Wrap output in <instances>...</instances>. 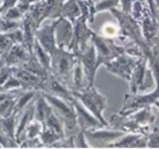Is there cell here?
I'll return each instance as SVG.
<instances>
[{
    "mask_svg": "<svg viewBox=\"0 0 159 149\" xmlns=\"http://www.w3.org/2000/svg\"><path fill=\"white\" fill-rule=\"evenodd\" d=\"M79 58L74 52L68 49L56 48L51 55L50 74L62 81L70 88L71 74Z\"/></svg>",
    "mask_w": 159,
    "mask_h": 149,
    "instance_id": "1",
    "label": "cell"
},
{
    "mask_svg": "<svg viewBox=\"0 0 159 149\" xmlns=\"http://www.w3.org/2000/svg\"><path fill=\"white\" fill-rule=\"evenodd\" d=\"M42 95L48 101L52 110L55 111V113L61 120L64 127V135L69 132L72 133L71 135L76 133V129H79V125H77L76 114H75L73 103L64 100V99L60 98L58 96H55V95L48 94V93L42 92Z\"/></svg>",
    "mask_w": 159,
    "mask_h": 149,
    "instance_id": "2",
    "label": "cell"
},
{
    "mask_svg": "<svg viewBox=\"0 0 159 149\" xmlns=\"http://www.w3.org/2000/svg\"><path fill=\"white\" fill-rule=\"evenodd\" d=\"M72 95L79 99L83 106L91 111L105 126L108 125V122L104 118V112L107 109V98L96 89L95 85L89 86L81 92H72Z\"/></svg>",
    "mask_w": 159,
    "mask_h": 149,
    "instance_id": "3",
    "label": "cell"
},
{
    "mask_svg": "<svg viewBox=\"0 0 159 149\" xmlns=\"http://www.w3.org/2000/svg\"><path fill=\"white\" fill-rule=\"evenodd\" d=\"M92 42L96 49V64L98 68L125 52V47L118 46L115 39L104 37L95 33L92 36Z\"/></svg>",
    "mask_w": 159,
    "mask_h": 149,
    "instance_id": "4",
    "label": "cell"
},
{
    "mask_svg": "<svg viewBox=\"0 0 159 149\" xmlns=\"http://www.w3.org/2000/svg\"><path fill=\"white\" fill-rule=\"evenodd\" d=\"M139 59H142V58L133 57L129 53L123 52L113 60L105 63L104 65L109 73L129 82L131 79V75H132L133 69L136 65Z\"/></svg>",
    "mask_w": 159,
    "mask_h": 149,
    "instance_id": "5",
    "label": "cell"
},
{
    "mask_svg": "<svg viewBox=\"0 0 159 149\" xmlns=\"http://www.w3.org/2000/svg\"><path fill=\"white\" fill-rule=\"evenodd\" d=\"M128 132L119 131V129H106L104 127L100 129H92L84 131L85 137L89 145V148H108L113 142L123 136Z\"/></svg>",
    "mask_w": 159,
    "mask_h": 149,
    "instance_id": "6",
    "label": "cell"
},
{
    "mask_svg": "<svg viewBox=\"0 0 159 149\" xmlns=\"http://www.w3.org/2000/svg\"><path fill=\"white\" fill-rule=\"evenodd\" d=\"M159 99V87L154 88L152 92L139 93V94L126 95L124 98V105L120 112L121 115H128L139 109L154 105V102Z\"/></svg>",
    "mask_w": 159,
    "mask_h": 149,
    "instance_id": "7",
    "label": "cell"
},
{
    "mask_svg": "<svg viewBox=\"0 0 159 149\" xmlns=\"http://www.w3.org/2000/svg\"><path fill=\"white\" fill-rule=\"evenodd\" d=\"M76 56L79 58L80 63L82 64L83 70H84L87 81V87L89 86H93L94 82H95L96 71H97L98 66L96 64V49L92 39L83 50H81L79 53H76Z\"/></svg>",
    "mask_w": 159,
    "mask_h": 149,
    "instance_id": "8",
    "label": "cell"
},
{
    "mask_svg": "<svg viewBox=\"0 0 159 149\" xmlns=\"http://www.w3.org/2000/svg\"><path fill=\"white\" fill-rule=\"evenodd\" d=\"M73 26H74V35H73V42L70 51L76 55L87 46L94 33L89 27V22L83 16H81L73 23Z\"/></svg>",
    "mask_w": 159,
    "mask_h": 149,
    "instance_id": "9",
    "label": "cell"
},
{
    "mask_svg": "<svg viewBox=\"0 0 159 149\" xmlns=\"http://www.w3.org/2000/svg\"><path fill=\"white\" fill-rule=\"evenodd\" d=\"M73 35H74V26L70 20L63 16L56 19L55 37L58 48L70 50L73 42Z\"/></svg>",
    "mask_w": 159,
    "mask_h": 149,
    "instance_id": "10",
    "label": "cell"
},
{
    "mask_svg": "<svg viewBox=\"0 0 159 149\" xmlns=\"http://www.w3.org/2000/svg\"><path fill=\"white\" fill-rule=\"evenodd\" d=\"M73 107L75 110V114H76V121L79 129L82 131H86V129H100V127H106L91 111L86 109L83 106V103L74 97L73 99Z\"/></svg>",
    "mask_w": 159,
    "mask_h": 149,
    "instance_id": "11",
    "label": "cell"
},
{
    "mask_svg": "<svg viewBox=\"0 0 159 149\" xmlns=\"http://www.w3.org/2000/svg\"><path fill=\"white\" fill-rule=\"evenodd\" d=\"M55 26H56V20H52L48 24L38 26L35 33V39L38 42V44L50 55L55 51L57 48L56 45V37H55Z\"/></svg>",
    "mask_w": 159,
    "mask_h": 149,
    "instance_id": "12",
    "label": "cell"
},
{
    "mask_svg": "<svg viewBox=\"0 0 159 149\" xmlns=\"http://www.w3.org/2000/svg\"><path fill=\"white\" fill-rule=\"evenodd\" d=\"M147 135L143 133L128 132L123 136L113 142L108 148H146Z\"/></svg>",
    "mask_w": 159,
    "mask_h": 149,
    "instance_id": "13",
    "label": "cell"
},
{
    "mask_svg": "<svg viewBox=\"0 0 159 149\" xmlns=\"http://www.w3.org/2000/svg\"><path fill=\"white\" fill-rule=\"evenodd\" d=\"M12 74L21 82L22 89H42L45 79L33 74L22 66H12Z\"/></svg>",
    "mask_w": 159,
    "mask_h": 149,
    "instance_id": "14",
    "label": "cell"
},
{
    "mask_svg": "<svg viewBox=\"0 0 159 149\" xmlns=\"http://www.w3.org/2000/svg\"><path fill=\"white\" fill-rule=\"evenodd\" d=\"M32 53L23 44H14L3 56L5 63L9 66H22L29 60Z\"/></svg>",
    "mask_w": 159,
    "mask_h": 149,
    "instance_id": "15",
    "label": "cell"
},
{
    "mask_svg": "<svg viewBox=\"0 0 159 149\" xmlns=\"http://www.w3.org/2000/svg\"><path fill=\"white\" fill-rule=\"evenodd\" d=\"M81 16H82V12H81V8H80V3L77 0H66L62 2L61 16L74 23Z\"/></svg>",
    "mask_w": 159,
    "mask_h": 149,
    "instance_id": "16",
    "label": "cell"
},
{
    "mask_svg": "<svg viewBox=\"0 0 159 149\" xmlns=\"http://www.w3.org/2000/svg\"><path fill=\"white\" fill-rule=\"evenodd\" d=\"M148 66L152 73V76L156 82V87H159V46L152 45L150 51L146 55Z\"/></svg>",
    "mask_w": 159,
    "mask_h": 149,
    "instance_id": "17",
    "label": "cell"
},
{
    "mask_svg": "<svg viewBox=\"0 0 159 149\" xmlns=\"http://www.w3.org/2000/svg\"><path fill=\"white\" fill-rule=\"evenodd\" d=\"M22 68H24L25 70L30 71L31 73L37 75V76L43 77V79H46V77L50 74V72L40 64V62L36 59L33 53H32L31 57L29 58V60L23 64Z\"/></svg>",
    "mask_w": 159,
    "mask_h": 149,
    "instance_id": "18",
    "label": "cell"
},
{
    "mask_svg": "<svg viewBox=\"0 0 159 149\" xmlns=\"http://www.w3.org/2000/svg\"><path fill=\"white\" fill-rule=\"evenodd\" d=\"M32 53H33V55L35 56L36 59L40 62V64L50 72V70H51V55L49 52H47V51L45 50V49L43 48L39 44H38V42L36 39H35V42H34L33 52Z\"/></svg>",
    "mask_w": 159,
    "mask_h": 149,
    "instance_id": "19",
    "label": "cell"
},
{
    "mask_svg": "<svg viewBox=\"0 0 159 149\" xmlns=\"http://www.w3.org/2000/svg\"><path fill=\"white\" fill-rule=\"evenodd\" d=\"M43 129H44V124H43L40 121L36 120V119H33L31 122L27 124V126L25 127L24 132H23L22 136L20 138V144L22 140H24L25 138H34V137H38L42 133Z\"/></svg>",
    "mask_w": 159,
    "mask_h": 149,
    "instance_id": "20",
    "label": "cell"
},
{
    "mask_svg": "<svg viewBox=\"0 0 159 149\" xmlns=\"http://www.w3.org/2000/svg\"><path fill=\"white\" fill-rule=\"evenodd\" d=\"M44 126L48 127V129H52V131L57 132V133L61 134V135L66 136V135H64L63 124H62V122H61V120L59 119V116L55 113V111L52 110V108H51V110L48 112L46 119H45Z\"/></svg>",
    "mask_w": 159,
    "mask_h": 149,
    "instance_id": "21",
    "label": "cell"
},
{
    "mask_svg": "<svg viewBox=\"0 0 159 149\" xmlns=\"http://www.w3.org/2000/svg\"><path fill=\"white\" fill-rule=\"evenodd\" d=\"M63 137H64L63 135H61V134L57 133V132L52 131V129H48V127H45V126L39 135V138H40V140H42L44 147H51L56 142H58V140H60Z\"/></svg>",
    "mask_w": 159,
    "mask_h": 149,
    "instance_id": "22",
    "label": "cell"
},
{
    "mask_svg": "<svg viewBox=\"0 0 159 149\" xmlns=\"http://www.w3.org/2000/svg\"><path fill=\"white\" fill-rule=\"evenodd\" d=\"M102 36H104V37L115 39L116 37H119L120 36V26L118 23L107 22L102 25Z\"/></svg>",
    "mask_w": 159,
    "mask_h": 149,
    "instance_id": "23",
    "label": "cell"
},
{
    "mask_svg": "<svg viewBox=\"0 0 159 149\" xmlns=\"http://www.w3.org/2000/svg\"><path fill=\"white\" fill-rule=\"evenodd\" d=\"M119 6V0H98L94 2V10L95 13L102 11H110L113 8H117Z\"/></svg>",
    "mask_w": 159,
    "mask_h": 149,
    "instance_id": "24",
    "label": "cell"
},
{
    "mask_svg": "<svg viewBox=\"0 0 159 149\" xmlns=\"http://www.w3.org/2000/svg\"><path fill=\"white\" fill-rule=\"evenodd\" d=\"M1 16H2V18H5V19H7V20L21 21L23 19V16H24V13H23V12L21 11V10L19 9L16 6H14V7L8 9L5 13L1 14Z\"/></svg>",
    "mask_w": 159,
    "mask_h": 149,
    "instance_id": "25",
    "label": "cell"
},
{
    "mask_svg": "<svg viewBox=\"0 0 159 149\" xmlns=\"http://www.w3.org/2000/svg\"><path fill=\"white\" fill-rule=\"evenodd\" d=\"M14 45V43L12 42V39L9 37L7 33H0V49L2 51L3 56L10 50L12 46Z\"/></svg>",
    "mask_w": 159,
    "mask_h": 149,
    "instance_id": "26",
    "label": "cell"
},
{
    "mask_svg": "<svg viewBox=\"0 0 159 149\" xmlns=\"http://www.w3.org/2000/svg\"><path fill=\"white\" fill-rule=\"evenodd\" d=\"M5 90H16V89H22V85H21L20 79L13 74L6 81V83L2 85Z\"/></svg>",
    "mask_w": 159,
    "mask_h": 149,
    "instance_id": "27",
    "label": "cell"
},
{
    "mask_svg": "<svg viewBox=\"0 0 159 149\" xmlns=\"http://www.w3.org/2000/svg\"><path fill=\"white\" fill-rule=\"evenodd\" d=\"M147 148H159V129L157 127L147 135Z\"/></svg>",
    "mask_w": 159,
    "mask_h": 149,
    "instance_id": "28",
    "label": "cell"
},
{
    "mask_svg": "<svg viewBox=\"0 0 159 149\" xmlns=\"http://www.w3.org/2000/svg\"><path fill=\"white\" fill-rule=\"evenodd\" d=\"M0 145L1 147H5V148H10V147H18V142L14 139L10 138L9 136H7L3 133L1 129H0Z\"/></svg>",
    "mask_w": 159,
    "mask_h": 149,
    "instance_id": "29",
    "label": "cell"
},
{
    "mask_svg": "<svg viewBox=\"0 0 159 149\" xmlns=\"http://www.w3.org/2000/svg\"><path fill=\"white\" fill-rule=\"evenodd\" d=\"M11 75H12V66L5 64L2 68L0 69V85L2 86Z\"/></svg>",
    "mask_w": 159,
    "mask_h": 149,
    "instance_id": "30",
    "label": "cell"
},
{
    "mask_svg": "<svg viewBox=\"0 0 159 149\" xmlns=\"http://www.w3.org/2000/svg\"><path fill=\"white\" fill-rule=\"evenodd\" d=\"M119 5L121 6V11L125 13H131L133 7V0H119Z\"/></svg>",
    "mask_w": 159,
    "mask_h": 149,
    "instance_id": "31",
    "label": "cell"
},
{
    "mask_svg": "<svg viewBox=\"0 0 159 149\" xmlns=\"http://www.w3.org/2000/svg\"><path fill=\"white\" fill-rule=\"evenodd\" d=\"M146 2H147L148 7H149V10H150V12H152V14L155 18H157L158 12H157L156 7H155V5H154V0H146Z\"/></svg>",
    "mask_w": 159,
    "mask_h": 149,
    "instance_id": "32",
    "label": "cell"
},
{
    "mask_svg": "<svg viewBox=\"0 0 159 149\" xmlns=\"http://www.w3.org/2000/svg\"><path fill=\"white\" fill-rule=\"evenodd\" d=\"M157 19H158V23H159V14L157 16ZM155 45H158L159 46V27H158V32H157V36H156V43Z\"/></svg>",
    "mask_w": 159,
    "mask_h": 149,
    "instance_id": "33",
    "label": "cell"
},
{
    "mask_svg": "<svg viewBox=\"0 0 159 149\" xmlns=\"http://www.w3.org/2000/svg\"><path fill=\"white\" fill-rule=\"evenodd\" d=\"M154 5H155V7H156L157 12H158V14H159V0H154Z\"/></svg>",
    "mask_w": 159,
    "mask_h": 149,
    "instance_id": "34",
    "label": "cell"
},
{
    "mask_svg": "<svg viewBox=\"0 0 159 149\" xmlns=\"http://www.w3.org/2000/svg\"><path fill=\"white\" fill-rule=\"evenodd\" d=\"M152 106H155V107H156L157 109L159 110V99H158V100H156V101H155V102H154V105H152Z\"/></svg>",
    "mask_w": 159,
    "mask_h": 149,
    "instance_id": "35",
    "label": "cell"
},
{
    "mask_svg": "<svg viewBox=\"0 0 159 149\" xmlns=\"http://www.w3.org/2000/svg\"><path fill=\"white\" fill-rule=\"evenodd\" d=\"M92 1H93V2H96V1H98V0H92Z\"/></svg>",
    "mask_w": 159,
    "mask_h": 149,
    "instance_id": "36",
    "label": "cell"
},
{
    "mask_svg": "<svg viewBox=\"0 0 159 149\" xmlns=\"http://www.w3.org/2000/svg\"><path fill=\"white\" fill-rule=\"evenodd\" d=\"M60 1H61V2H63V1H66V0H60Z\"/></svg>",
    "mask_w": 159,
    "mask_h": 149,
    "instance_id": "37",
    "label": "cell"
},
{
    "mask_svg": "<svg viewBox=\"0 0 159 149\" xmlns=\"http://www.w3.org/2000/svg\"><path fill=\"white\" fill-rule=\"evenodd\" d=\"M0 18H1V12H0Z\"/></svg>",
    "mask_w": 159,
    "mask_h": 149,
    "instance_id": "38",
    "label": "cell"
},
{
    "mask_svg": "<svg viewBox=\"0 0 159 149\" xmlns=\"http://www.w3.org/2000/svg\"><path fill=\"white\" fill-rule=\"evenodd\" d=\"M1 1H2V0H0V3H1Z\"/></svg>",
    "mask_w": 159,
    "mask_h": 149,
    "instance_id": "39",
    "label": "cell"
},
{
    "mask_svg": "<svg viewBox=\"0 0 159 149\" xmlns=\"http://www.w3.org/2000/svg\"><path fill=\"white\" fill-rule=\"evenodd\" d=\"M0 147H1V145H0Z\"/></svg>",
    "mask_w": 159,
    "mask_h": 149,
    "instance_id": "40",
    "label": "cell"
}]
</instances>
